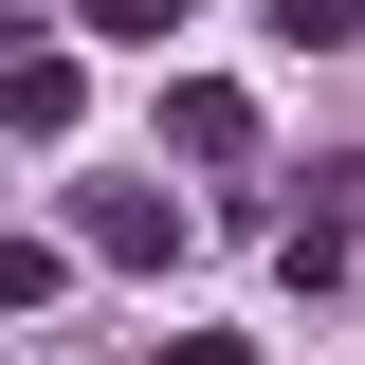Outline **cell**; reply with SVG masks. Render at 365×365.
I'll return each instance as SVG.
<instances>
[{"label": "cell", "mask_w": 365, "mask_h": 365, "mask_svg": "<svg viewBox=\"0 0 365 365\" xmlns=\"http://www.w3.org/2000/svg\"><path fill=\"white\" fill-rule=\"evenodd\" d=\"M165 146L182 165H237V146H256V91L237 73H165Z\"/></svg>", "instance_id": "obj_3"}, {"label": "cell", "mask_w": 365, "mask_h": 365, "mask_svg": "<svg viewBox=\"0 0 365 365\" xmlns=\"http://www.w3.org/2000/svg\"><path fill=\"white\" fill-rule=\"evenodd\" d=\"M347 19H365V0H274V37H347Z\"/></svg>", "instance_id": "obj_5"}, {"label": "cell", "mask_w": 365, "mask_h": 365, "mask_svg": "<svg viewBox=\"0 0 365 365\" xmlns=\"http://www.w3.org/2000/svg\"><path fill=\"white\" fill-rule=\"evenodd\" d=\"M73 256L165 274V256H182V201H165V182H91V201H73Z\"/></svg>", "instance_id": "obj_1"}, {"label": "cell", "mask_w": 365, "mask_h": 365, "mask_svg": "<svg viewBox=\"0 0 365 365\" xmlns=\"http://www.w3.org/2000/svg\"><path fill=\"white\" fill-rule=\"evenodd\" d=\"M73 110H91V73H73V55H0V128H19V146H73Z\"/></svg>", "instance_id": "obj_2"}, {"label": "cell", "mask_w": 365, "mask_h": 365, "mask_svg": "<svg viewBox=\"0 0 365 365\" xmlns=\"http://www.w3.org/2000/svg\"><path fill=\"white\" fill-rule=\"evenodd\" d=\"M73 19H91V37H146V19H182V0H73Z\"/></svg>", "instance_id": "obj_6"}, {"label": "cell", "mask_w": 365, "mask_h": 365, "mask_svg": "<svg viewBox=\"0 0 365 365\" xmlns=\"http://www.w3.org/2000/svg\"><path fill=\"white\" fill-rule=\"evenodd\" d=\"M55 274H73V237H37V220H19V237H0V311H55Z\"/></svg>", "instance_id": "obj_4"}, {"label": "cell", "mask_w": 365, "mask_h": 365, "mask_svg": "<svg viewBox=\"0 0 365 365\" xmlns=\"http://www.w3.org/2000/svg\"><path fill=\"white\" fill-rule=\"evenodd\" d=\"M165 365H256V347H237V329H182V347H165Z\"/></svg>", "instance_id": "obj_7"}, {"label": "cell", "mask_w": 365, "mask_h": 365, "mask_svg": "<svg viewBox=\"0 0 365 365\" xmlns=\"http://www.w3.org/2000/svg\"><path fill=\"white\" fill-rule=\"evenodd\" d=\"M311 220H365V165H329V201H311Z\"/></svg>", "instance_id": "obj_8"}]
</instances>
